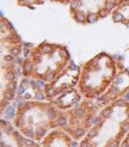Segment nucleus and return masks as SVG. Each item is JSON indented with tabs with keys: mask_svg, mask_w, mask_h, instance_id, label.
<instances>
[{
	"mask_svg": "<svg viewBox=\"0 0 129 147\" xmlns=\"http://www.w3.org/2000/svg\"><path fill=\"white\" fill-rule=\"evenodd\" d=\"M69 63L71 56L66 48L43 42L24 57L22 62V74L47 84L53 82Z\"/></svg>",
	"mask_w": 129,
	"mask_h": 147,
	"instance_id": "1",
	"label": "nucleus"
},
{
	"mask_svg": "<svg viewBox=\"0 0 129 147\" xmlns=\"http://www.w3.org/2000/svg\"><path fill=\"white\" fill-rule=\"evenodd\" d=\"M115 74L114 59L108 54H99L84 66L78 87L85 98H98L109 89Z\"/></svg>",
	"mask_w": 129,
	"mask_h": 147,
	"instance_id": "2",
	"label": "nucleus"
},
{
	"mask_svg": "<svg viewBox=\"0 0 129 147\" xmlns=\"http://www.w3.org/2000/svg\"><path fill=\"white\" fill-rule=\"evenodd\" d=\"M129 0H73L69 14L79 24H92L109 17L116 6Z\"/></svg>",
	"mask_w": 129,
	"mask_h": 147,
	"instance_id": "3",
	"label": "nucleus"
},
{
	"mask_svg": "<svg viewBox=\"0 0 129 147\" xmlns=\"http://www.w3.org/2000/svg\"><path fill=\"white\" fill-rule=\"evenodd\" d=\"M129 92V72L127 69L123 73H120L118 76L114 78L111 85L102 96L97 98L98 105H106L112 100H117L121 98L122 94H127Z\"/></svg>",
	"mask_w": 129,
	"mask_h": 147,
	"instance_id": "4",
	"label": "nucleus"
},
{
	"mask_svg": "<svg viewBox=\"0 0 129 147\" xmlns=\"http://www.w3.org/2000/svg\"><path fill=\"white\" fill-rule=\"evenodd\" d=\"M0 18H1V20H0V28H1L3 46L6 45V49H9L11 55H13L14 57H19L22 53V45H23V42H22L20 37L16 32V29L13 28L11 22L3 13L0 16Z\"/></svg>",
	"mask_w": 129,
	"mask_h": 147,
	"instance_id": "5",
	"label": "nucleus"
},
{
	"mask_svg": "<svg viewBox=\"0 0 129 147\" xmlns=\"http://www.w3.org/2000/svg\"><path fill=\"white\" fill-rule=\"evenodd\" d=\"M111 20L114 23L129 25V1L116 6L111 12Z\"/></svg>",
	"mask_w": 129,
	"mask_h": 147,
	"instance_id": "6",
	"label": "nucleus"
},
{
	"mask_svg": "<svg viewBox=\"0 0 129 147\" xmlns=\"http://www.w3.org/2000/svg\"><path fill=\"white\" fill-rule=\"evenodd\" d=\"M44 1H47V0H16L18 6L29 7V9H34L35 6L44 4Z\"/></svg>",
	"mask_w": 129,
	"mask_h": 147,
	"instance_id": "7",
	"label": "nucleus"
},
{
	"mask_svg": "<svg viewBox=\"0 0 129 147\" xmlns=\"http://www.w3.org/2000/svg\"><path fill=\"white\" fill-rule=\"evenodd\" d=\"M47 1H52V3H59V4H63V5H69L73 0H47Z\"/></svg>",
	"mask_w": 129,
	"mask_h": 147,
	"instance_id": "8",
	"label": "nucleus"
},
{
	"mask_svg": "<svg viewBox=\"0 0 129 147\" xmlns=\"http://www.w3.org/2000/svg\"><path fill=\"white\" fill-rule=\"evenodd\" d=\"M109 147H118V140H111L109 142Z\"/></svg>",
	"mask_w": 129,
	"mask_h": 147,
	"instance_id": "9",
	"label": "nucleus"
},
{
	"mask_svg": "<svg viewBox=\"0 0 129 147\" xmlns=\"http://www.w3.org/2000/svg\"><path fill=\"white\" fill-rule=\"evenodd\" d=\"M25 146L26 147H34L35 146V142L32 140H25Z\"/></svg>",
	"mask_w": 129,
	"mask_h": 147,
	"instance_id": "10",
	"label": "nucleus"
},
{
	"mask_svg": "<svg viewBox=\"0 0 129 147\" xmlns=\"http://www.w3.org/2000/svg\"><path fill=\"white\" fill-rule=\"evenodd\" d=\"M79 147H89V141L87 140H84L81 144H80V146Z\"/></svg>",
	"mask_w": 129,
	"mask_h": 147,
	"instance_id": "11",
	"label": "nucleus"
},
{
	"mask_svg": "<svg viewBox=\"0 0 129 147\" xmlns=\"http://www.w3.org/2000/svg\"><path fill=\"white\" fill-rule=\"evenodd\" d=\"M77 146H78V144H77L75 141H72L71 145H69V147H77Z\"/></svg>",
	"mask_w": 129,
	"mask_h": 147,
	"instance_id": "12",
	"label": "nucleus"
},
{
	"mask_svg": "<svg viewBox=\"0 0 129 147\" xmlns=\"http://www.w3.org/2000/svg\"><path fill=\"white\" fill-rule=\"evenodd\" d=\"M120 147H129V145H128V142H122Z\"/></svg>",
	"mask_w": 129,
	"mask_h": 147,
	"instance_id": "13",
	"label": "nucleus"
},
{
	"mask_svg": "<svg viewBox=\"0 0 129 147\" xmlns=\"http://www.w3.org/2000/svg\"><path fill=\"white\" fill-rule=\"evenodd\" d=\"M34 147H40V146H37V145H35V146H34Z\"/></svg>",
	"mask_w": 129,
	"mask_h": 147,
	"instance_id": "14",
	"label": "nucleus"
},
{
	"mask_svg": "<svg viewBox=\"0 0 129 147\" xmlns=\"http://www.w3.org/2000/svg\"><path fill=\"white\" fill-rule=\"evenodd\" d=\"M6 147H11V146H6Z\"/></svg>",
	"mask_w": 129,
	"mask_h": 147,
	"instance_id": "15",
	"label": "nucleus"
}]
</instances>
